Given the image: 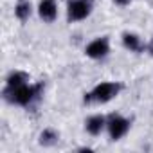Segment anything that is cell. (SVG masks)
<instances>
[{"mask_svg": "<svg viewBox=\"0 0 153 153\" xmlns=\"http://www.w3.org/2000/svg\"><path fill=\"white\" fill-rule=\"evenodd\" d=\"M42 92V85H34V87H27V85H20V87H7L6 96L18 105H29L34 97H38Z\"/></svg>", "mask_w": 153, "mask_h": 153, "instance_id": "6da1fadb", "label": "cell"}, {"mask_svg": "<svg viewBox=\"0 0 153 153\" xmlns=\"http://www.w3.org/2000/svg\"><path fill=\"white\" fill-rule=\"evenodd\" d=\"M90 2L88 0H70L68 2V18L70 20H83L90 15Z\"/></svg>", "mask_w": 153, "mask_h": 153, "instance_id": "7a4b0ae2", "label": "cell"}, {"mask_svg": "<svg viewBox=\"0 0 153 153\" xmlns=\"http://www.w3.org/2000/svg\"><path fill=\"white\" fill-rule=\"evenodd\" d=\"M119 88H121V87L115 85V83H101V85H97V87L94 88L92 99L101 101V103H106V101H110L114 96H117Z\"/></svg>", "mask_w": 153, "mask_h": 153, "instance_id": "3957f363", "label": "cell"}, {"mask_svg": "<svg viewBox=\"0 0 153 153\" xmlns=\"http://www.w3.org/2000/svg\"><path fill=\"white\" fill-rule=\"evenodd\" d=\"M128 128H130V123H128L124 117H121V115H114V117L110 119V123H108V131H110V137H112L114 140L121 139V137L128 131Z\"/></svg>", "mask_w": 153, "mask_h": 153, "instance_id": "277c9868", "label": "cell"}, {"mask_svg": "<svg viewBox=\"0 0 153 153\" xmlns=\"http://www.w3.org/2000/svg\"><path fill=\"white\" fill-rule=\"evenodd\" d=\"M108 54V42L106 38H97L87 45V56L90 58H103Z\"/></svg>", "mask_w": 153, "mask_h": 153, "instance_id": "5b68a950", "label": "cell"}, {"mask_svg": "<svg viewBox=\"0 0 153 153\" xmlns=\"http://www.w3.org/2000/svg\"><path fill=\"white\" fill-rule=\"evenodd\" d=\"M38 13L45 22H52L58 15V6L54 0H42L40 6H38Z\"/></svg>", "mask_w": 153, "mask_h": 153, "instance_id": "8992f818", "label": "cell"}, {"mask_svg": "<svg viewBox=\"0 0 153 153\" xmlns=\"http://www.w3.org/2000/svg\"><path fill=\"white\" fill-rule=\"evenodd\" d=\"M103 126H105V117H103V115H92V117L87 121V131L92 133V135L101 133Z\"/></svg>", "mask_w": 153, "mask_h": 153, "instance_id": "52a82bcc", "label": "cell"}, {"mask_svg": "<svg viewBox=\"0 0 153 153\" xmlns=\"http://www.w3.org/2000/svg\"><path fill=\"white\" fill-rule=\"evenodd\" d=\"M15 15H16L18 20H27L31 16V4L25 2V0H20L15 7Z\"/></svg>", "mask_w": 153, "mask_h": 153, "instance_id": "ba28073f", "label": "cell"}, {"mask_svg": "<svg viewBox=\"0 0 153 153\" xmlns=\"http://www.w3.org/2000/svg\"><path fill=\"white\" fill-rule=\"evenodd\" d=\"M123 43H124V47L130 49V51H139V49H140V40H139L137 34L126 33V34L123 36Z\"/></svg>", "mask_w": 153, "mask_h": 153, "instance_id": "9c48e42d", "label": "cell"}, {"mask_svg": "<svg viewBox=\"0 0 153 153\" xmlns=\"http://www.w3.org/2000/svg\"><path fill=\"white\" fill-rule=\"evenodd\" d=\"M27 81V76L24 72H11L9 78H7V87H20V85H25Z\"/></svg>", "mask_w": 153, "mask_h": 153, "instance_id": "30bf717a", "label": "cell"}, {"mask_svg": "<svg viewBox=\"0 0 153 153\" xmlns=\"http://www.w3.org/2000/svg\"><path fill=\"white\" fill-rule=\"evenodd\" d=\"M56 140H58V133H56L54 130H45V131L40 135V142H42L43 146H52Z\"/></svg>", "mask_w": 153, "mask_h": 153, "instance_id": "8fae6325", "label": "cell"}, {"mask_svg": "<svg viewBox=\"0 0 153 153\" xmlns=\"http://www.w3.org/2000/svg\"><path fill=\"white\" fill-rule=\"evenodd\" d=\"M130 2H131V0H115V4H119V6H126Z\"/></svg>", "mask_w": 153, "mask_h": 153, "instance_id": "7c38bea8", "label": "cell"}, {"mask_svg": "<svg viewBox=\"0 0 153 153\" xmlns=\"http://www.w3.org/2000/svg\"><path fill=\"white\" fill-rule=\"evenodd\" d=\"M148 49H149V52H151V54H153V42H151V43H149V47H148Z\"/></svg>", "mask_w": 153, "mask_h": 153, "instance_id": "4fadbf2b", "label": "cell"}]
</instances>
